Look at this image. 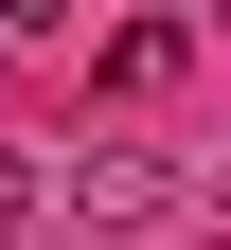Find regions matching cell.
<instances>
[{"mask_svg": "<svg viewBox=\"0 0 231 250\" xmlns=\"http://www.w3.org/2000/svg\"><path fill=\"white\" fill-rule=\"evenodd\" d=\"M0 36H53V0H0Z\"/></svg>", "mask_w": 231, "mask_h": 250, "instance_id": "1", "label": "cell"}]
</instances>
